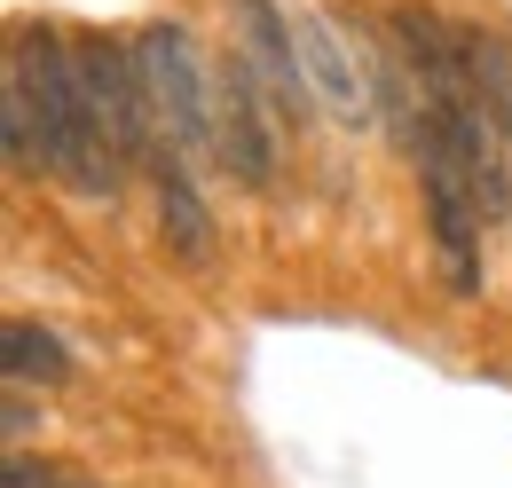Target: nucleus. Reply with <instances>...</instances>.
<instances>
[{"label":"nucleus","instance_id":"obj_1","mask_svg":"<svg viewBox=\"0 0 512 488\" xmlns=\"http://www.w3.org/2000/svg\"><path fill=\"white\" fill-rule=\"evenodd\" d=\"M8 79L24 87L32 103V126H40V158L48 174L79 197H119L127 189V166H119V142L95 111V87L79 71V40H64L56 24H16L8 40Z\"/></svg>","mask_w":512,"mask_h":488},{"label":"nucleus","instance_id":"obj_2","mask_svg":"<svg viewBox=\"0 0 512 488\" xmlns=\"http://www.w3.org/2000/svg\"><path fill=\"white\" fill-rule=\"evenodd\" d=\"M79 71H87V87H95V111L111 126V142H119V166L142 174L150 166V150H158V103H150V71H142V48L134 40H103V32H79Z\"/></svg>","mask_w":512,"mask_h":488},{"label":"nucleus","instance_id":"obj_3","mask_svg":"<svg viewBox=\"0 0 512 488\" xmlns=\"http://www.w3.org/2000/svg\"><path fill=\"white\" fill-rule=\"evenodd\" d=\"M134 48H142V71H150L158 126H166L182 150H213V142H221V87H205V63H197L190 32H182V24H150Z\"/></svg>","mask_w":512,"mask_h":488},{"label":"nucleus","instance_id":"obj_4","mask_svg":"<svg viewBox=\"0 0 512 488\" xmlns=\"http://www.w3.org/2000/svg\"><path fill=\"white\" fill-rule=\"evenodd\" d=\"M213 87H221V158H229V174L245 189H268L276 182V142H268V111L276 103H260V79L245 56L221 63Z\"/></svg>","mask_w":512,"mask_h":488},{"label":"nucleus","instance_id":"obj_5","mask_svg":"<svg viewBox=\"0 0 512 488\" xmlns=\"http://www.w3.org/2000/svg\"><path fill=\"white\" fill-rule=\"evenodd\" d=\"M150 189H158V237L174 260H190L205 268L213 260V213H205V197H197V174H190V150L174 142V134H158V150H150Z\"/></svg>","mask_w":512,"mask_h":488},{"label":"nucleus","instance_id":"obj_6","mask_svg":"<svg viewBox=\"0 0 512 488\" xmlns=\"http://www.w3.org/2000/svg\"><path fill=\"white\" fill-rule=\"evenodd\" d=\"M237 16H245V63L268 79L276 119L300 126L308 119V71H300V48H292V16L276 0H237Z\"/></svg>","mask_w":512,"mask_h":488},{"label":"nucleus","instance_id":"obj_7","mask_svg":"<svg viewBox=\"0 0 512 488\" xmlns=\"http://www.w3.org/2000/svg\"><path fill=\"white\" fill-rule=\"evenodd\" d=\"M292 24H300V48H308V63H316V79H323V95H331V111H339V119H363V111H371V103H363V79H355V63L339 56V40L323 32V16H316V8H300Z\"/></svg>","mask_w":512,"mask_h":488},{"label":"nucleus","instance_id":"obj_8","mask_svg":"<svg viewBox=\"0 0 512 488\" xmlns=\"http://www.w3.org/2000/svg\"><path fill=\"white\" fill-rule=\"evenodd\" d=\"M0 347H8V355H0L8 386H32V378H40V386H64V378H71L64 339H56V331H40V323H8V331H0Z\"/></svg>","mask_w":512,"mask_h":488},{"label":"nucleus","instance_id":"obj_9","mask_svg":"<svg viewBox=\"0 0 512 488\" xmlns=\"http://www.w3.org/2000/svg\"><path fill=\"white\" fill-rule=\"evenodd\" d=\"M0 134H8V174H48V158H40V126H32V103H24L16 79L0 87Z\"/></svg>","mask_w":512,"mask_h":488},{"label":"nucleus","instance_id":"obj_10","mask_svg":"<svg viewBox=\"0 0 512 488\" xmlns=\"http://www.w3.org/2000/svg\"><path fill=\"white\" fill-rule=\"evenodd\" d=\"M0 488H103V481H79L64 465H32V457H8V481Z\"/></svg>","mask_w":512,"mask_h":488},{"label":"nucleus","instance_id":"obj_11","mask_svg":"<svg viewBox=\"0 0 512 488\" xmlns=\"http://www.w3.org/2000/svg\"><path fill=\"white\" fill-rule=\"evenodd\" d=\"M0 426H8V441L32 433V402H24V386H8V418H0Z\"/></svg>","mask_w":512,"mask_h":488}]
</instances>
